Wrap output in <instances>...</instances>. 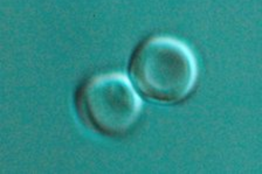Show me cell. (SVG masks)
<instances>
[{
	"mask_svg": "<svg viewBox=\"0 0 262 174\" xmlns=\"http://www.w3.org/2000/svg\"><path fill=\"white\" fill-rule=\"evenodd\" d=\"M129 72L141 94L161 104L183 102L198 76L193 53L169 36H151L139 43L131 55Z\"/></svg>",
	"mask_w": 262,
	"mask_h": 174,
	"instance_id": "cell-1",
	"label": "cell"
},
{
	"mask_svg": "<svg viewBox=\"0 0 262 174\" xmlns=\"http://www.w3.org/2000/svg\"><path fill=\"white\" fill-rule=\"evenodd\" d=\"M75 105L82 122L110 138L128 135L142 110L136 91L121 74H102L84 81L76 91Z\"/></svg>",
	"mask_w": 262,
	"mask_h": 174,
	"instance_id": "cell-2",
	"label": "cell"
}]
</instances>
